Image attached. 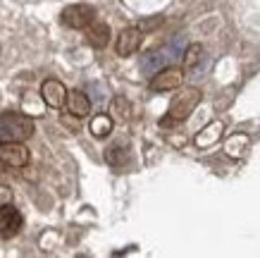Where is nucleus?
<instances>
[{
	"label": "nucleus",
	"mask_w": 260,
	"mask_h": 258,
	"mask_svg": "<svg viewBox=\"0 0 260 258\" xmlns=\"http://www.w3.org/2000/svg\"><path fill=\"white\" fill-rule=\"evenodd\" d=\"M167 63V58L162 53H148V55H143V60H141V70L143 74H155L158 70H162Z\"/></svg>",
	"instance_id": "4468645a"
},
{
	"label": "nucleus",
	"mask_w": 260,
	"mask_h": 258,
	"mask_svg": "<svg viewBox=\"0 0 260 258\" xmlns=\"http://www.w3.org/2000/svg\"><path fill=\"white\" fill-rule=\"evenodd\" d=\"M158 24H162V17H155V19H148V22H141V32H150V29H155Z\"/></svg>",
	"instance_id": "a211bd4d"
},
{
	"label": "nucleus",
	"mask_w": 260,
	"mask_h": 258,
	"mask_svg": "<svg viewBox=\"0 0 260 258\" xmlns=\"http://www.w3.org/2000/svg\"><path fill=\"white\" fill-rule=\"evenodd\" d=\"M112 132V118L110 115H95L91 120V134L95 139H105L108 134Z\"/></svg>",
	"instance_id": "ddd939ff"
},
{
	"label": "nucleus",
	"mask_w": 260,
	"mask_h": 258,
	"mask_svg": "<svg viewBox=\"0 0 260 258\" xmlns=\"http://www.w3.org/2000/svg\"><path fill=\"white\" fill-rule=\"evenodd\" d=\"M105 160L112 165V167H119V165L126 163V151L122 146H110L105 149Z\"/></svg>",
	"instance_id": "f3484780"
},
{
	"label": "nucleus",
	"mask_w": 260,
	"mask_h": 258,
	"mask_svg": "<svg viewBox=\"0 0 260 258\" xmlns=\"http://www.w3.org/2000/svg\"><path fill=\"white\" fill-rule=\"evenodd\" d=\"M198 103H201V91H198V89H193V86L181 89L179 94L172 98V103H170L167 118L160 120V127H170V125H174V122H184V120L196 110Z\"/></svg>",
	"instance_id": "f257e3e1"
},
{
	"label": "nucleus",
	"mask_w": 260,
	"mask_h": 258,
	"mask_svg": "<svg viewBox=\"0 0 260 258\" xmlns=\"http://www.w3.org/2000/svg\"><path fill=\"white\" fill-rule=\"evenodd\" d=\"M64 101H67V108H70V115H74V118H84V115H88V110H91L88 96L81 94V91H70V96Z\"/></svg>",
	"instance_id": "9b49d317"
},
{
	"label": "nucleus",
	"mask_w": 260,
	"mask_h": 258,
	"mask_svg": "<svg viewBox=\"0 0 260 258\" xmlns=\"http://www.w3.org/2000/svg\"><path fill=\"white\" fill-rule=\"evenodd\" d=\"M34 134V122L22 112H3L0 141H24Z\"/></svg>",
	"instance_id": "f03ea898"
},
{
	"label": "nucleus",
	"mask_w": 260,
	"mask_h": 258,
	"mask_svg": "<svg viewBox=\"0 0 260 258\" xmlns=\"http://www.w3.org/2000/svg\"><path fill=\"white\" fill-rule=\"evenodd\" d=\"M86 39L88 43L93 48H105L108 43H110V26L103 22H91L88 24V32H86Z\"/></svg>",
	"instance_id": "1a4fd4ad"
},
{
	"label": "nucleus",
	"mask_w": 260,
	"mask_h": 258,
	"mask_svg": "<svg viewBox=\"0 0 260 258\" xmlns=\"http://www.w3.org/2000/svg\"><path fill=\"white\" fill-rule=\"evenodd\" d=\"M181 58H184V70H193V67H198L201 58H203V46L201 43H191Z\"/></svg>",
	"instance_id": "dca6fc26"
},
{
	"label": "nucleus",
	"mask_w": 260,
	"mask_h": 258,
	"mask_svg": "<svg viewBox=\"0 0 260 258\" xmlns=\"http://www.w3.org/2000/svg\"><path fill=\"white\" fill-rule=\"evenodd\" d=\"M110 112H112V118L126 122V120H132V103L126 101L124 96H117V98H112V103H110Z\"/></svg>",
	"instance_id": "2eb2a0df"
},
{
	"label": "nucleus",
	"mask_w": 260,
	"mask_h": 258,
	"mask_svg": "<svg viewBox=\"0 0 260 258\" xmlns=\"http://www.w3.org/2000/svg\"><path fill=\"white\" fill-rule=\"evenodd\" d=\"M22 213L12 208L10 204L0 206V237L3 239H12V237L19 235V230H22Z\"/></svg>",
	"instance_id": "39448f33"
},
{
	"label": "nucleus",
	"mask_w": 260,
	"mask_h": 258,
	"mask_svg": "<svg viewBox=\"0 0 260 258\" xmlns=\"http://www.w3.org/2000/svg\"><path fill=\"white\" fill-rule=\"evenodd\" d=\"M248 149V136L246 134H234V136H229L227 144H224V153L229 158H241Z\"/></svg>",
	"instance_id": "f8f14e48"
},
{
	"label": "nucleus",
	"mask_w": 260,
	"mask_h": 258,
	"mask_svg": "<svg viewBox=\"0 0 260 258\" xmlns=\"http://www.w3.org/2000/svg\"><path fill=\"white\" fill-rule=\"evenodd\" d=\"M93 19H95V8L84 5V3H77V5L64 8L62 15H60V22H62L67 29H86Z\"/></svg>",
	"instance_id": "7ed1b4c3"
},
{
	"label": "nucleus",
	"mask_w": 260,
	"mask_h": 258,
	"mask_svg": "<svg viewBox=\"0 0 260 258\" xmlns=\"http://www.w3.org/2000/svg\"><path fill=\"white\" fill-rule=\"evenodd\" d=\"M0 163L10 167L29 165V149L22 141H0Z\"/></svg>",
	"instance_id": "20e7f679"
},
{
	"label": "nucleus",
	"mask_w": 260,
	"mask_h": 258,
	"mask_svg": "<svg viewBox=\"0 0 260 258\" xmlns=\"http://www.w3.org/2000/svg\"><path fill=\"white\" fill-rule=\"evenodd\" d=\"M222 132H224V125H222V122H210V125L196 136V146L198 149H210V146H215V144L220 141Z\"/></svg>",
	"instance_id": "9d476101"
},
{
	"label": "nucleus",
	"mask_w": 260,
	"mask_h": 258,
	"mask_svg": "<svg viewBox=\"0 0 260 258\" xmlns=\"http://www.w3.org/2000/svg\"><path fill=\"white\" fill-rule=\"evenodd\" d=\"M41 96H43V101H46L50 108H62L64 98H67V89H64V84L57 81V79H46V81L41 84Z\"/></svg>",
	"instance_id": "6e6552de"
},
{
	"label": "nucleus",
	"mask_w": 260,
	"mask_h": 258,
	"mask_svg": "<svg viewBox=\"0 0 260 258\" xmlns=\"http://www.w3.org/2000/svg\"><path fill=\"white\" fill-rule=\"evenodd\" d=\"M141 41H143L141 29L129 26V29H124V32L117 36V46H115V50H117V55H122V58H129V55H134L136 50H139Z\"/></svg>",
	"instance_id": "0eeeda50"
},
{
	"label": "nucleus",
	"mask_w": 260,
	"mask_h": 258,
	"mask_svg": "<svg viewBox=\"0 0 260 258\" xmlns=\"http://www.w3.org/2000/svg\"><path fill=\"white\" fill-rule=\"evenodd\" d=\"M12 201V191L8 187H0V206H5Z\"/></svg>",
	"instance_id": "6ab92c4d"
},
{
	"label": "nucleus",
	"mask_w": 260,
	"mask_h": 258,
	"mask_svg": "<svg viewBox=\"0 0 260 258\" xmlns=\"http://www.w3.org/2000/svg\"><path fill=\"white\" fill-rule=\"evenodd\" d=\"M181 79H184V72L179 67H162L153 74L150 79V89L153 91H172V89H179Z\"/></svg>",
	"instance_id": "423d86ee"
}]
</instances>
